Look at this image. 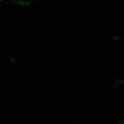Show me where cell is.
<instances>
[{
	"instance_id": "obj_1",
	"label": "cell",
	"mask_w": 124,
	"mask_h": 124,
	"mask_svg": "<svg viewBox=\"0 0 124 124\" xmlns=\"http://www.w3.org/2000/svg\"><path fill=\"white\" fill-rule=\"evenodd\" d=\"M118 124H124V122H120V123H118Z\"/></svg>"
}]
</instances>
